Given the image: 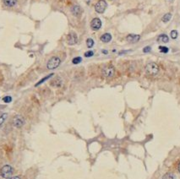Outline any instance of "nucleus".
<instances>
[{
    "mask_svg": "<svg viewBox=\"0 0 180 179\" xmlns=\"http://www.w3.org/2000/svg\"><path fill=\"white\" fill-rule=\"evenodd\" d=\"M159 72V66L156 63H150L145 67V73L148 75L155 76Z\"/></svg>",
    "mask_w": 180,
    "mask_h": 179,
    "instance_id": "obj_1",
    "label": "nucleus"
},
{
    "mask_svg": "<svg viewBox=\"0 0 180 179\" xmlns=\"http://www.w3.org/2000/svg\"><path fill=\"white\" fill-rule=\"evenodd\" d=\"M14 172V168L9 165H5L1 168L0 170V174H1L2 178L5 179H9L12 177Z\"/></svg>",
    "mask_w": 180,
    "mask_h": 179,
    "instance_id": "obj_2",
    "label": "nucleus"
},
{
    "mask_svg": "<svg viewBox=\"0 0 180 179\" xmlns=\"http://www.w3.org/2000/svg\"><path fill=\"white\" fill-rule=\"evenodd\" d=\"M61 60L58 57H53L51 58L47 64V68L48 69H55L60 65Z\"/></svg>",
    "mask_w": 180,
    "mask_h": 179,
    "instance_id": "obj_3",
    "label": "nucleus"
},
{
    "mask_svg": "<svg viewBox=\"0 0 180 179\" xmlns=\"http://www.w3.org/2000/svg\"><path fill=\"white\" fill-rule=\"evenodd\" d=\"M102 75H103L104 77H106V78L112 77V76L114 75V74H115V69H114V67L112 65H108V66L104 67V68H102Z\"/></svg>",
    "mask_w": 180,
    "mask_h": 179,
    "instance_id": "obj_4",
    "label": "nucleus"
},
{
    "mask_svg": "<svg viewBox=\"0 0 180 179\" xmlns=\"http://www.w3.org/2000/svg\"><path fill=\"white\" fill-rule=\"evenodd\" d=\"M108 7V3L104 0H99L95 5V10L99 14H102Z\"/></svg>",
    "mask_w": 180,
    "mask_h": 179,
    "instance_id": "obj_5",
    "label": "nucleus"
},
{
    "mask_svg": "<svg viewBox=\"0 0 180 179\" xmlns=\"http://www.w3.org/2000/svg\"><path fill=\"white\" fill-rule=\"evenodd\" d=\"M25 124V118L20 115H16L13 119V125L15 128H21Z\"/></svg>",
    "mask_w": 180,
    "mask_h": 179,
    "instance_id": "obj_6",
    "label": "nucleus"
},
{
    "mask_svg": "<svg viewBox=\"0 0 180 179\" xmlns=\"http://www.w3.org/2000/svg\"><path fill=\"white\" fill-rule=\"evenodd\" d=\"M77 40H78V37H77L76 33H74V32H70V34L67 36V43H68L69 45L76 44Z\"/></svg>",
    "mask_w": 180,
    "mask_h": 179,
    "instance_id": "obj_7",
    "label": "nucleus"
},
{
    "mask_svg": "<svg viewBox=\"0 0 180 179\" xmlns=\"http://www.w3.org/2000/svg\"><path fill=\"white\" fill-rule=\"evenodd\" d=\"M102 26V21L99 18H95L93 19L90 22V27H91L92 30L94 31H97L101 28Z\"/></svg>",
    "mask_w": 180,
    "mask_h": 179,
    "instance_id": "obj_8",
    "label": "nucleus"
},
{
    "mask_svg": "<svg viewBox=\"0 0 180 179\" xmlns=\"http://www.w3.org/2000/svg\"><path fill=\"white\" fill-rule=\"evenodd\" d=\"M140 39V36L139 35H135V34H129L126 37V40L129 43H135L139 42Z\"/></svg>",
    "mask_w": 180,
    "mask_h": 179,
    "instance_id": "obj_9",
    "label": "nucleus"
},
{
    "mask_svg": "<svg viewBox=\"0 0 180 179\" xmlns=\"http://www.w3.org/2000/svg\"><path fill=\"white\" fill-rule=\"evenodd\" d=\"M71 12L74 15H75V16H79V15H80V14H81V9H80V6H78V5H74V6H73L71 8Z\"/></svg>",
    "mask_w": 180,
    "mask_h": 179,
    "instance_id": "obj_10",
    "label": "nucleus"
},
{
    "mask_svg": "<svg viewBox=\"0 0 180 179\" xmlns=\"http://www.w3.org/2000/svg\"><path fill=\"white\" fill-rule=\"evenodd\" d=\"M111 40H112V35L109 34V33H105V34H103L102 36H101V41H102V42L108 43V42H109Z\"/></svg>",
    "mask_w": 180,
    "mask_h": 179,
    "instance_id": "obj_11",
    "label": "nucleus"
},
{
    "mask_svg": "<svg viewBox=\"0 0 180 179\" xmlns=\"http://www.w3.org/2000/svg\"><path fill=\"white\" fill-rule=\"evenodd\" d=\"M168 41H169L168 36L165 34H162L158 36V42H163V43H167L168 42Z\"/></svg>",
    "mask_w": 180,
    "mask_h": 179,
    "instance_id": "obj_12",
    "label": "nucleus"
},
{
    "mask_svg": "<svg viewBox=\"0 0 180 179\" xmlns=\"http://www.w3.org/2000/svg\"><path fill=\"white\" fill-rule=\"evenodd\" d=\"M17 0H3V3L6 6L8 7H13L14 5H15Z\"/></svg>",
    "mask_w": 180,
    "mask_h": 179,
    "instance_id": "obj_13",
    "label": "nucleus"
},
{
    "mask_svg": "<svg viewBox=\"0 0 180 179\" xmlns=\"http://www.w3.org/2000/svg\"><path fill=\"white\" fill-rule=\"evenodd\" d=\"M171 18H172V14L167 13L162 17V21L164 23H167V22H168L170 19H171Z\"/></svg>",
    "mask_w": 180,
    "mask_h": 179,
    "instance_id": "obj_14",
    "label": "nucleus"
},
{
    "mask_svg": "<svg viewBox=\"0 0 180 179\" xmlns=\"http://www.w3.org/2000/svg\"><path fill=\"white\" fill-rule=\"evenodd\" d=\"M52 76H53V74H49V75L46 76V77H45V78H43L42 80H41L40 81L38 82V83H36V86H38V85H40L41 84H42L43 82H45L47 80H48V79H49V78H51V77H52Z\"/></svg>",
    "mask_w": 180,
    "mask_h": 179,
    "instance_id": "obj_15",
    "label": "nucleus"
},
{
    "mask_svg": "<svg viewBox=\"0 0 180 179\" xmlns=\"http://www.w3.org/2000/svg\"><path fill=\"white\" fill-rule=\"evenodd\" d=\"M86 45H87V47L89 48H92V47L94 46V41H93V39L88 38L87 40H86Z\"/></svg>",
    "mask_w": 180,
    "mask_h": 179,
    "instance_id": "obj_16",
    "label": "nucleus"
},
{
    "mask_svg": "<svg viewBox=\"0 0 180 179\" xmlns=\"http://www.w3.org/2000/svg\"><path fill=\"white\" fill-rule=\"evenodd\" d=\"M7 117H8V114L7 113H3V115L0 117V126H1L2 124L3 123V122L5 121L6 118H7Z\"/></svg>",
    "mask_w": 180,
    "mask_h": 179,
    "instance_id": "obj_17",
    "label": "nucleus"
},
{
    "mask_svg": "<svg viewBox=\"0 0 180 179\" xmlns=\"http://www.w3.org/2000/svg\"><path fill=\"white\" fill-rule=\"evenodd\" d=\"M81 61H82V58H80V57H76V58H74V59L72 60V63L74 64H80Z\"/></svg>",
    "mask_w": 180,
    "mask_h": 179,
    "instance_id": "obj_18",
    "label": "nucleus"
},
{
    "mask_svg": "<svg viewBox=\"0 0 180 179\" xmlns=\"http://www.w3.org/2000/svg\"><path fill=\"white\" fill-rule=\"evenodd\" d=\"M162 179H174V176L172 173H167L162 177Z\"/></svg>",
    "mask_w": 180,
    "mask_h": 179,
    "instance_id": "obj_19",
    "label": "nucleus"
},
{
    "mask_svg": "<svg viewBox=\"0 0 180 179\" xmlns=\"http://www.w3.org/2000/svg\"><path fill=\"white\" fill-rule=\"evenodd\" d=\"M159 50L161 51L162 53H167V52H168L169 49L167 48H166V47H163V46H160L159 47Z\"/></svg>",
    "mask_w": 180,
    "mask_h": 179,
    "instance_id": "obj_20",
    "label": "nucleus"
},
{
    "mask_svg": "<svg viewBox=\"0 0 180 179\" xmlns=\"http://www.w3.org/2000/svg\"><path fill=\"white\" fill-rule=\"evenodd\" d=\"M170 35H171V37L173 39H176L178 37V31H175V30L172 31L171 33H170Z\"/></svg>",
    "mask_w": 180,
    "mask_h": 179,
    "instance_id": "obj_21",
    "label": "nucleus"
},
{
    "mask_svg": "<svg viewBox=\"0 0 180 179\" xmlns=\"http://www.w3.org/2000/svg\"><path fill=\"white\" fill-rule=\"evenodd\" d=\"M3 101H4L5 103H9V102L12 101V97H11V96H5V97L3 98Z\"/></svg>",
    "mask_w": 180,
    "mask_h": 179,
    "instance_id": "obj_22",
    "label": "nucleus"
},
{
    "mask_svg": "<svg viewBox=\"0 0 180 179\" xmlns=\"http://www.w3.org/2000/svg\"><path fill=\"white\" fill-rule=\"evenodd\" d=\"M93 54H94V52H93L92 51H88V52H86V53H85V57H86V58H90V57L93 56Z\"/></svg>",
    "mask_w": 180,
    "mask_h": 179,
    "instance_id": "obj_23",
    "label": "nucleus"
},
{
    "mask_svg": "<svg viewBox=\"0 0 180 179\" xmlns=\"http://www.w3.org/2000/svg\"><path fill=\"white\" fill-rule=\"evenodd\" d=\"M151 47H149V46H148V47H145V48L143 49V52H145V53H146V52H149L150 51H151Z\"/></svg>",
    "mask_w": 180,
    "mask_h": 179,
    "instance_id": "obj_24",
    "label": "nucleus"
},
{
    "mask_svg": "<svg viewBox=\"0 0 180 179\" xmlns=\"http://www.w3.org/2000/svg\"><path fill=\"white\" fill-rule=\"evenodd\" d=\"M9 179H20V178L19 176H15V177H11Z\"/></svg>",
    "mask_w": 180,
    "mask_h": 179,
    "instance_id": "obj_25",
    "label": "nucleus"
},
{
    "mask_svg": "<svg viewBox=\"0 0 180 179\" xmlns=\"http://www.w3.org/2000/svg\"><path fill=\"white\" fill-rule=\"evenodd\" d=\"M102 52H103L104 54H108V51L107 50H102Z\"/></svg>",
    "mask_w": 180,
    "mask_h": 179,
    "instance_id": "obj_26",
    "label": "nucleus"
},
{
    "mask_svg": "<svg viewBox=\"0 0 180 179\" xmlns=\"http://www.w3.org/2000/svg\"><path fill=\"white\" fill-rule=\"evenodd\" d=\"M179 172H180V163H179Z\"/></svg>",
    "mask_w": 180,
    "mask_h": 179,
    "instance_id": "obj_27",
    "label": "nucleus"
}]
</instances>
